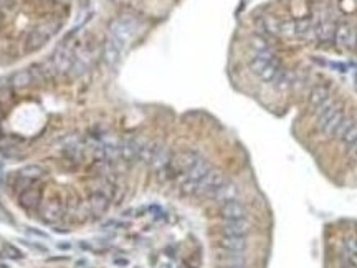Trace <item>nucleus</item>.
<instances>
[{
    "label": "nucleus",
    "instance_id": "f8f14e48",
    "mask_svg": "<svg viewBox=\"0 0 357 268\" xmlns=\"http://www.w3.org/2000/svg\"><path fill=\"white\" fill-rule=\"evenodd\" d=\"M342 118H344V113H342L341 110H337V111L332 115V118L329 119V121H327V123L324 124V126L321 128V131H324V133H326L327 136H332L334 129H336V128H337V124L342 121Z\"/></svg>",
    "mask_w": 357,
    "mask_h": 268
},
{
    "label": "nucleus",
    "instance_id": "9b49d317",
    "mask_svg": "<svg viewBox=\"0 0 357 268\" xmlns=\"http://www.w3.org/2000/svg\"><path fill=\"white\" fill-rule=\"evenodd\" d=\"M314 33L321 42H327V40H331L334 37L336 28H334V25L331 24V22H322V24H319L314 28Z\"/></svg>",
    "mask_w": 357,
    "mask_h": 268
},
{
    "label": "nucleus",
    "instance_id": "423d86ee",
    "mask_svg": "<svg viewBox=\"0 0 357 268\" xmlns=\"http://www.w3.org/2000/svg\"><path fill=\"white\" fill-rule=\"evenodd\" d=\"M248 230H250V225L245 219H238V220H226L223 225V233L225 235H236V237H245Z\"/></svg>",
    "mask_w": 357,
    "mask_h": 268
},
{
    "label": "nucleus",
    "instance_id": "7ed1b4c3",
    "mask_svg": "<svg viewBox=\"0 0 357 268\" xmlns=\"http://www.w3.org/2000/svg\"><path fill=\"white\" fill-rule=\"evenodd\" d=\"M225 184V179L223 175L217 172V170H210L205 177L202 181L197 182V189H195V194H200V196H213L215 192H217L220 187Z\"/></svg>",
    "mask_w": 357,
    "mask_h": 268
},
{
    "label": "nucleus",
    "instance_id": "6e6552de",
    "mask_svg": "<svg viewBox=\"0 0 357 268\" xmlns=\"http://www.w3.org/2000/svg\"><path fill=\"white\" fill-rule=\"evenodd\" d=\"M212 197H213L217 202H220V204H225V202H230V201H236L238 189H236L233 184H223L217 192L213 194Z\"/></svg>",
    "mask_w": 357,
    "mask_h": 268
},
{
    "label": "nucleus",
    "instance_id": "f03ea898",
    "mask_svg": "<svg viewBox=\"0 0 357 268\" xmlns=\"http://www.w3.org/2000/svg\"><path fill=\"white\" fill-rule=\"evenodd\" d=\"M250 70L265 83L275 81L276 75L280 73L276 58L275 60H263V58H257V56H253L250 61Z\"/></svg>",
    "mask_w": 357,
    "mask_h": 268
},
{
    "label": "nucleus",
    "instance_id": "1a4fd4ad",
    "mask_svg": "<svg viewBox=\"0 0 357 268\" xmlns=\"http://www.w3.org/2000/svg\"><path fill=\"white\" fill-rule=\"evenodd\" d=\"M258 27L262 28L263 33H266V35H278V33H281V24L270 15L262 17V19L258 20Z\"/></svg>",
    "mask_w": 357,
    "mask_h": 268
},
{
    "label": "nucleus",
    "instance_id": "f257e3e1",
    "mask_svg": "<svg viewBox=\"0 0 357 268\" xmlns=\"http://www.w3.org/2000/svg\"><path fill=\"white\" fill-rule=\"evenodd\" d=\"M71 0H0V66L42 50L70 17Z\"/></svg>",
    "mask_w": 357,
    "mask_h": 268
},
{
    "label": "nucleus",
    "instance_id": "0eeeda50",
    "mask_svg": "<svg viewBox=\"0 0 357 268\" xmlns=\"http://www.w3.org/2000/svg\"><path fill=\"white\" fill-rule=\"evenodd\" d=\"M222 248L226 252H243L247 248V238L245 237H236V235H225L220 240Z\"/></svg>",
    "mask_w": 357,
    "mask_h": 268
},
{
    "label": "nucleus",
    "instance_id": "39448f33",
    "mask_svg": "<svg viewBox=\"0 0 357 268\" xmlns=\"http://www.w3.org/2000/svg\"><path fill=\"white\" fill-rule=\"evenodd\" d=\"M334 38H336V43L339 47L350 48L355 45V32L347 25H341L336 28V33H334Z\"/></svg>",
    "mask_w": 357,
    "mask_h": 268
},
{
    "label": "nucleus",
    "instance_id": "4468645a",
    "mask_svg": "<svg viewBox=\"0 0 357 268\" xmlns=\"http://www.w3.org/2000/svg\"><path fill=\"white\" fill-rule=\"evenodd\" d=\"M354 121L352 119H349V118H342V121L337 124V128L334 129V133H332V138H337V139H341L342 136L345 134V131H347L350 128V124H352Z\"/></svg>",
    "mask_w": 357,
    "mask_h": 268
},
{
    "label": "nucleus",
    "instance_id": "dca6fc26",
    "mask_svg": "<svg viewBox=\"0 0 357 268\" xmlns=\"http://www.w3.org/2000/svg\"><path fill=\"white\" fill-rule=\"evenodd\" d=\"M350 146H352V147H350V151H352V152H355V154H357V139L354 141V144H350Z\"/></svg>",
    "mask_w": 357,
    "mask_h": 268
},
{
    "label": "nucleus",
    "instance_id": "2eb2a0df",
    "mask_svg": "<svg viewBox=\"0 0 357 268\" xmlns=\"http://www.w3.org/2000/svg\"><path fill=\"white\" fill-rule=\"evenodd\" d=\"M355 139H357V123L354 121L352 124H350V128L345 131V134L341 138V141L344 142V144L350 146V144H354Z\"/></svg>",
    "mask_w": 357,
    "mask_h": 268
},
{
    "label": "nucleus",
    "instance_id": "f3484780",
    "mask_svg": "<svg viewBox=\"0 0 357 268\" xmlns=\"http://www.w3.org/2000/svg\"><path fill=\"white\" fill-rule=\"evenodd\" d=\"M226 268H243V265H228Z\"/></svg>",
    "mask_w": 357,
    "mask_h": 268
},
{
    "label": "nucleus",
    "instance_id": "ddd939ff",
    "mask_svg": "<svg viewBox=\"0 0 357 268\" xmlns=\"http://www.w3.org/2000/svg\"><path fill=\"white\" fill-rule=\"evenodd\" d=\"M250 47L253 48V51H265V50H271L268 40H266L265 35H253L250 40Z\"/></svg>",
    "mask_w": 357,
    "mask_h": 268
},
{
    "label": "nucleus",
    "instance_id": "9d476101",
    "mask_svg": "<svg viewBox=\"0 0 357 268\" xmlns=\"http://www.w3.org/2000/svg\"><path fill=\"white\" fill-rule=\"evenodd\" d=\"M329 100V88L327 86H322V84H319V86H316L313 91H311V95H309V103L313 105L314 108L316 106H319L322 105L324 101Z\"/></svg>",
    "mask_w": 357,
    "mask_h": 268
},
{
    "label": "nucleus",
    "instance_id": "20e7f679",
    "mask_svg": "<svg viewBox=\"0 0 357 268\" xmlns=\"http://www.w3.org/2000/svg\"><path fill=\"white\" fill-rule=\"evenodd\" d=\"M222 215L225 220H238L247 217V209L245 205L238 201H230L222 204Z\"/></svg>",
    "mask_w": 357,
    "mask_h": 268
}]
</instances>
